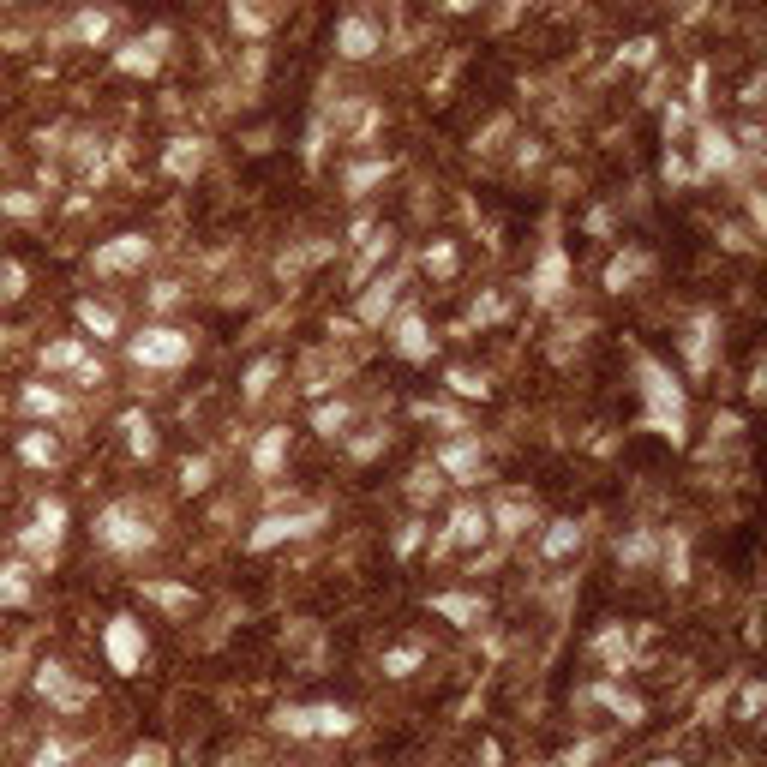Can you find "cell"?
Instances as JSON below:
<instances>
[{
    "instance_id": "2",
    "label": "cell",
    "mask_w": 767,
    "mask_h": 767,
    "mask_svg": "<svg viewBox=\"0 0 767 767\" xmlns=\"http://www.w3.org/2000/svg\"><path fill=\"white\" fill-rule=\"evenodd\" d=\"M150 540H156V528L144 522V510H138L132 498H114V504L96 516V546L114 552V558H132V552H144Z\"/></svg>"
},
{
    "instance_id": "6",
    "label": "cell",
    "mask_w": 767,
    "mask_h": 767,
    "mask_svg": "<svg viewBox=\"0 0 767 767\" xmlns=\"http://www.w3.org/2000/svg\"><path fill=\"white\" fill-rule=\"evenodd\" d=\"M102 654H108V666L120 672V678H138L144 672V654H150V642H144V624L138 618H108V630H102Z\"/></svg>"
},
{
    "instance_id": "14",
    "label": "cell",
    "mask_w": 767,
    "mask_h": 767,
    "mask_svg": "<svg viewBox=\"0 0 767 767\" xmlns=\"http://www.w3.org/2000/svg\"><path fill=\"white\" fill-rule=\"evenodd\" d=\"M714 336H720V312H696L690 318V330H684V354H690V372H708V360H714Z\"/></svg>"
},
{
    "instance_id": "49",
    "label": "cell",
    "mask_w": 767,
    "mask_h": 767,
    "mask_svg": "<svg viewBox=\"0 0 767 767\" xmlns=\"http://www.w3.org/2000/svg\"><path fill=\"white\" fill-rule=\"evenodd\" d=\"M144 594H150V600H162V606H174V612H180V606H192V594H186V588H162V582H150Z\"/></svg>"
},
{
    "instance_id": "26",
    "label": "cell",
    "mask_w": 767,
    "mask_h": 767,
    "mask_svg": "<svg viewBox=\"0 0 767 767\" xmlns=\"http://www.w3.org/2000/svg\"><path fill=\"white\" fill-rule=\"evenodd\" d=\"M486 522H492L498 534H522V528L534 522V504H522V498H498V504L486 510Z\"/></svg>"
},
{
    "instance_id": "15",
    "label": "cell",
    "mask_w": 767,
    "mask_h": 767,
    "mask_svg": "<svg viewBox=\"0 0 767 767\" xmlns=\"http://www.w3.org/2000/svg\"><path fill=\"white\" fill-rule=\"evenodd\" d=\"M492 534V522H486V510L480 504H462L456 516H450V528H444V540L432 546V552H450V546H480Z\"/></svg>"
},
{
    "instance_id": "51",
    "label": "cell",
    "mask_w": 767,
    "mask_h": 767,
    "mask_svg": "<svg viewBox=\"0 0 767 767\" xmlns=\"http://www.w3.org/2000/svg\"><path fill=\"white\" fill-rule=\"evenodd\" d=\"M762 714V684H744V720H756Z\"/></svg>"
},
{
    "instance_id": "36",
    "label": "cell",
    "mask_w": 767,
    "mask_h": 767,
    "mask_svg": "<svg viewBox=\"0 0 767 767\" xmlns=\"http://www.w3.org/2000/svg\"><path fill=\"white\" fill-rule=\"evenodd\" d=\"M78 360H84V342H78V336H72V342L42 348V366H48V372H78Z\"/></svg>"
},
{
    "instance_id": "22",
    "label": "cell",
    "mask_w": 767,
    "mask_h": 767,
    "mask_svg": "<svg viewBox=\"0 0 767 767\" xmlns=\"http://www.w3.org/2000/svg\"><path fill=\"white\" fill-rule=\"evenodd\" d=\"M162 42H168V30H150V42H126V48L114 54V66H120V72H156Z\"/></svg>"
},
{
    "instance_id": "32",
    "label": "cell",
    "mask_w": 767,
    "mask_h": 767,
    "mask_svg": "<svg viewBox=\"0 0 767 767\" xmlns=\"http://www.w3.org/2000/svg\"><path fill=\"white\" fill-rule=\"evenodd\" d=\"M18 456H24L30 468H54V456H60V444H54L48 432H24V438H18Z\"/></svg>"
},
{
    "instance_id": "27",
    "label": "cell",
    "mask_w": 767,
    "mask_h": 767,
    "mask_svg": "<svg viewBox=\"0 0 767 767\" xmlns=\"http://www.w3.org/2000/svg\"><path fill=\"white\" fill-rule=\"evenodd\" d=\"M420 666H426V642H402V648H390V654H384V678H396V684H402V678H414Z\"/></svg>"
},
{
    "instance_id": "5",
    "label": "cell",
    "mask_w": 767,
    "mask_h": 767,
    "mask_svg": "<svg viewBox=\"0 0 767 767\" xmlns=\"http://www.w3.org/2000/svg\"><path fill=\"white\" fill-rule=\"evenodd\" d=\"M60 540H66V504H60V498H42L36 516H30V528L18 534V546L30 552V564L48 570V564L60 558Z\"/></svg>"
},
{
    "instance_id": "39",
    "label": "cell",
    "mask_w": 767,
    "mask_h": 767,
    "mask_svg": "<svg viewBox=\"0 0 767 767\" xmlns=\"http://www.w3.org/2000/svg\"><path fill=\"white\" fill-rule=\"evenodd\" d=\"M408 492H414V504H426V498H438L444 492V474L426 462V468H414V480H408Z\"/></svg>"
},
{
    "instance_id": "29",
    "label": "cell",
    "mask_w": 767,
    "mask_h": 767,
    "mask_svg": "<svg viewBox=\"0 0 767 767\" xmlns=\"http://www.w3.org/2000/svg\"><path fill=\"white\" fill-rule=\"evenodd\" d=\"M24 414L54 420V414H66V396H60L54 384H24Z\"/></svg>"
},
{
    "instance_id": "35",
    "label": "cell",
    "mask_w": 767,
    "mask_h": 767,
    "mask_svg": "<svg viewBox=\"0 0 767 767\" xmlns=\"http://www.w3.org/2000/svg\"><path fill=\"white\" fill-rule=\"evenodd\" d=\"M594 654L606 660V672H624V666H630V636H624V630H606V636L594 642Z\"/></svg>"
},
{
    "instance_id": "41",
    "label": "cell",
    "mask_w": 767,
    "mask_h": 767,
    "mask_svg": "<svg viewBox=\"0 0 767 767\" xmlns=\"http://www.w3.org/2000/svg\"><path fill=\"white\" fill-rule=\"evenodd\" d=\"M426 270H432V276H456V246H450V240H432V246H426Z\"/></svg>"
},
{
    "instance_id": "52",
    "label": "cell",
    "mask_w": 767,
    "mask_h": 767,
    "mask_svg": "<svg viewBox=\"0 0 767 767\" xmlns=\"http://www.w3.org/2000/svg\"><path fill=\"white\" fill-rule=\"evenodd\" d=\"M414 546H420V522H408V528L396 534V552H414Z\"/></svg>"
},
{
    "instance_id": "42",
    "label": "cell",
    "mask_w": 767,
    "mask_h": 767,
    "mask_svg": "<svg viewBox=\"0 0 767 767\" xmlns=\"http://www.w3.org/2000/svg\"><path fill=\"white\" fill-rule=\"evenodd\" d=\"M72 36H78V42H102V36H108V12H78Z\"/></svg>"
},
{
    "instance_id": "44",
    "label": "cell",
    "mask_w": 767,
    "mask_h": 767,
    "mask_svg": "<svg viewBox=\"0 0 767 767\" xmlns=\"http://www.w3.org/2000/svg\"><path fill=\"white\" fill-rule=\"evenodd\" d=\"M618 558H624V564H648V558H654V534H630V540L618 546Z\"/></svg>"
},
{
    "instance_id": "23",
    "label": "cell",
    "mask_w": 767,
    "mask_h": 767,
    "mask_svg": "<svg viewBox=\"0 0 767 767\" xmlns=\"http://www.w3.org/2000/svg\"><path fill=\"white\" fill-rule=\"evenodd\" d=\"M648 270H654V258H648V252H618V258L606 264V288H612V294H624V288H636Z\"/></svg>"
},
{
    "instance_id": "33",
    "label": "cell",
    "mask_w": 767,
    "mask_h": 767,
    "mask_svg": "<svg viewBox=\"0 0 767 767\" xmlns=\"http://www.w3.org/2000/svg\"><path fill=\"white\" fill-rule=\"evenodd\" d=\"M348 420H354V408H348V402H324V408L312 414V432H324V438H342V432H348Z\"/></svg>"
},
{
    "instance_id": "50",
    "label": "cell",
    "mask_w": 767,
    "mask_h": 767,
    "mask_svg": "<svg viewBox=\"0 0 767 767\" xmlns=\"http://www.w3.org/2000/svg\"><path fill=\"white\" fill-rule=\"evenodd\" d=\"M624 60H630V66H648V60H654V42H630Z\"/></svg>"
},
{
    "instance_id": "13",
    "label": "cell",
    "mask_w": 767,
    "mask_h": 767,
    "mask_svg": "<svg viewBox=\"0 0 767 767\" xmlns=\"http://www.w3.org/2000/svg\"><path fill=\"white\" fill-rule=\"evenodd\" d=\"M378 48H384V36H378V24H372V18L348 12V18L336 24V54H348V60H366V54H378Z\"/></svg>"
},
{
    "instance_id": "17",
    "label": "cell",
    "mask_w": 767,
    "mask_h": 767,
    "mask_svg": "<svg viewBox=\"0 0 767 767\" xmlns=\"http://www.w3.org/2000/svg\"><path fill=\"white\" fill-rule=\"evenodd\" d=\"M426 606H432L438 618H450L456 630H474V624H486V600H480V594H432Z\"/></svg>"
},
{
    "instance_id": "24",
    "label": "cell",
    "mask_w": 767,
    "mask_h": 767,
    "mask_svg": "<svg viewBox=\"0 0 767 767\" xmlns=\"http://www.w3.org/2000/svg\"><path fill=\"white\" fill-rule=\"evenodd\" d=\"M162 168H168L174 180H192V174L204 168V144H198V138H174L168 156H162Z\"/></svg>"
},
{
    "instance_id": "21",
    "label": "cell",
    "mask_w": 767,
    "mask_h": 767,
    "mask_svg": "<svg viewBox=\"0 0 767 767\" xmlns=\"http://www.w3.org/2000/svg\"><path fill=\"white\" fill-rule=\"evenodd\" d=\"M30 594H36V570L24 558L0 564V606H30Z\"/></svg>"
},
{
    "instance_id": "45",
    "label": "cell",
    "mask_w": 767,
    "mask_h": 767,
    "mask_svg": "<svg viewBox=\"0 0 767 767\" xmlns=\"http://www.w3.org/2000/svg\"><path fill=\"white\" fill-rule=\"evenodd\" d=\"M120 767H168V744H138Z\"/></svg>"
},
{
    "instance_id": "55",
    "label": "cell",
    "mask_w": 767,
    "mask_h": 767,
    "mask_svg": "<svg viewBox=\"0 0 767 767\" xmlns=\"http://www.w3.org/2000/svg\"><path fill=\"white\" fill-rule=\"evenodd\" d=\"M510 6H528V0H510Z\"/></svg>"
},
{
    "instance_id": "11",
    "label": "cell",
    "mask_w": 767,
    "mask_h": 767,
    "mask_svg": "<svg viewBox=\"0 0 767 767\" xmlns=\"http://www.w3.org/2000/svg\"><path fill=\"white\" fill-rule=\"evenodd\" d=\"M738 162V144H732V132L726 126H714V120H702V132H696V180H708V174H726Z\"/></svg>"
},
{
    "instance_id": "16",
    "label": "cell",
    "mask_w": 767,
    "mask_h": 767,
    "mask_svg": "<svg viewBox=\"0 0 767 767\" xmlns=\"http://www.w3.org/2000/svg\"><path fill=\"white\" fill-rule=\"evenodd\" d=\"M396 354H402V360H414V366H426V360H432V336H426V318H420L414 306L396 318Z\"/></svg>"
},
{
    "instance_id": "10",
    "label": "cell",
    "mask_w": 767,
    "mask_h": 767,
    "mask_svg": "<svg viewBox=\"0 0 767 767\" xmlns=\"http://www.w3.org/2000/svg\"><path fill=\"white\" fill-rule=\"evenodd\" d=\"M144 258H150V240H144V234H114L108 246L90 252V270H96V276H126V270H138Z\"/></svg>"
},
{
    "instance_id": "4",
    "label": "cell",
    "mask_w": 767,
    "mask_h": 767,
    "mask_svg": "<svg viewBox=\"0 0 767 767\" xmlns=\"http://www.w3.org/2000/svg\"><path fill=\"white\" fill-rule=\"evenodd\" d=\"M270 726L288 732V738H348L360 726V714L342 708V702H312V708H276Z\"/></svg>"
},
{
    "instance_id": "54",
    "label": "cell",
    "mask_w": 767,
    "mask_h": 767,
    "mask_svg": "<svg viewBox=\"0 0 767 767\" xmlns=\"http://www.w3.org/2000/svg\"><path fill=\"white\" fill-rule=\"evenodd\" d=\"M648 767H684V762H672V756H666V762H648Z\"/></svg>"
},
{
    "instance_id": "48",
    "label": "cell",
    "mask_w": 767,
    "mask_h": 767,
    "mask_svg": "<svg viewBox=\"0 0 767 767\" xmlns=\"http://www.w3.org/2000/svg\"><path fill=\"white\" fill-rule=\"evenodd\" d=\"M72 762V744H60V738H54V744H42V750H36V762L30 767H66Z\"/></svg>"
},
{
    "instance_id": "30",
    "label": "cell",
    "mask_w": 767,
    "mask_h": 767,
    "mask_svg": "<svg viewBox=\"0 0 767 767\" xmlns=\"http://www.w3.org/2000/svg\"><path fill=\"white\" fill-rule=\"evenodd\" d=\"M384 174H390V156H372V162H354V168L342 174V186H348V192L360 198V192H366V186H378Z\"/></svg>"
},
{
    "instance_id": "34",
    "label": "cell",
    "mask_w": 767,
    "mask_h": 767,
    "mask_svg": "<svg viewBox=\"0 0 767 767\" xmlns=\"http://www.w3.org/2000/svg\"><path fill=\"white\" fill-rule=\"evenodd\" d=\"M576 546H582V528H576V522H552V534L540 540V552H546V558H570Z\"/></svg>"
},
{
    "instance_id": "25",
    "label": "cell",
    "mask_w": 767,
    "mask_h": 767,
    "mask_svg": "<svg viewBox=\"0 0 767 767\" xmlns=\"http://www.w3.org/2000/svg\"><path fill=\"white\" fill-rule=\"evenodd\" d=\"M120 432H126V450H132V456H144V462L156 456V426H150V414L126 408V414H120Z\"/></svg>"
},
{
    "instance_id": "8",
    "label": "cell",
    "mask_w": 767,
    "mask_h": 767,
    "mask_svg": "<svg viewBox=\"0 0 767 767\" xmlns=\"http://www.w3.org/2000/svg\"><path fill=\"white\" fill-rule=\"evenodd\" d=\"M564 288H570V258H564L558 240H546V252H540V264L528 276V294H534V306H558Z\"/></svg>"
},
{
    "instance_id": "1",
    "label": "cell",
    "mask_w": 767,
    "mask_h": 767,
    "mask_svg": "<svg viewBox=\"0 0 767 767\" xmlns=\"http://www.w3.org/2000/svg\"><path fill=\"white\" fill-rule=\"evenodd\" d=\"M636 384H642L648 432H654V438H666V444H684L690 402H684V384L672 378V366H666V360H654V354H636Z\"/></svg>"
},
{
    "instance_id": "9",
    "label": "cell",
    "mask_w": 767,
    "mask_h": 767,
    "mask_svg": "<svg viewBox=\"0 0 767 767\" xmlns=\"http://www.w3.org/2000/svg\"><path fill=\"white\" fill-rule=\"evenodd\" d=\"M30 684H36V696H42L48 708H60V714H78V708L90 702V684H78V678L60 666V660H48V666H42Z\"/></svg>"
},
{
    "instance_id": "43",
    "label": "cell",
    "mask_w": 767,
    "mask_h": 767,
    "mask_svg": "<svg viewBox=\"0 0 767 767\" xmlns=\"http://www.w3.org/2000/svg\"><path fill=\"white\" fill-rule=\"evenodd\" d=\"M414 414H420V420H438V426H450V432H468V420H462L456 408H444V402H420Z\"/></svg>"
},
{
    "instance_id": "18",
    "label": "cell",
    "mask_w": 767,
    "mask_h": 767,
    "mask_svg": "<svg viewBox=\"0 0 767 767\" xmlns=\"http://www.w3.org/2000/svg\"><path fill=\"white\" fill-rule=\"evenodd\" d=\"M588 702L612 708L624 726H642V720H648V702H642V696H630V690H624V684H612V678H606V684H594V690H588Z\"/></svg>"
},
{
    "instance_id": "31",
    "label": "cell",
    "mask_w": 767,
    "mask_h": 767,
    "mask_svg": "<svg viewBox=\"0 0 767 767\" xmlns=\"http://www.w3.org/2000/svg\"><path fill=\"white\" fill-rule=\"evenodd\" d=\"M270 384H276V360H252L246 378H240V396H246V402H264Z\"/></svg>"
},
{
    "instance_id": "20",
    "label": "cell",
    "mask_w": 767,
    "mask_h": 767,
    "mask_svg": "<svg viewBox=\"0 0 767 767\" xmlns=\"http://www.w3.org/2000/svg\"><path fill=\"white\" fill-rule=\"evenodd\" d=\"M282 456H288V426H270V432L258 438V450H252V474H258V480H276V474H282Z\"/></svg>"
},
{
    "instance_id": "47",
    "label": "cell",
    "mask_w": 767,
    "mask_h": 767,
    "mask_svg": "<svg viewBox=\"0 0 767 767\" xmlns=\"http://www.w3.org/2000/svg\"><path fill=\"white\" fill-rule=\"evenodd\" d=\"M18 294H24V264L6 258V264H0V300H18Z\"/></svg>"
},
{
    "instance_id": "46",
    "label": "cell",
    "mask_w": 767,
    "mask_h": 767,
    "mask_svg": "<svg viewBox=\"0 0 767 767\" xmlns=\"http://www.w3.org/2000/svg\"><path fill=\"white\" fill-rule=\"evenodd\" d=\"M0 210H6V216H36L42 198H30V192H0Z\"/></svg>"
},
{
    "instance_id": "40",
    "label": "cell",
    "mask_w": 767,
    "mask_h": 767,
    "mask_svg": "<svg viewBox=\"0 0 767 767\" xmlns=\"http://www.w3.org/2000/svg\"><path fill=\"white\" fill-rule=\"evenodd\" d=\"M390 252H396V234H390V228H384V234H378V240H372V246H366V258H360V264H354V282H366V270H372V264H378V258H390Z\"/></svg>"
},
{
    "instance_id": "7",
    "label": "cell",
    "mask_w": 767,
    "mask_h": 767,
    "mask_svg": "<svg viewBox=\"0 0 767 767\" xmlns=\"http://www.w3.org/2000/svg\"><path fill=\"white\" fill-rule=\"evenodd\" d=\"M318 528H324V510H270V516L246 534V552H270V546L306 540V534H318Z\"/></svg>"
},
{
    "instance_id": "3",
    "label": "cell",
    "mask_w": 767,
    "mask_h": 767,
    "mask_svg": "<svg viewBox=\"0 0 767 767\" xmlns=\"http://www.w3.org/2000/svg\"><path fill=\"white\" fill-rule=\"evenodd\" d=\"M126 354H132V366H144V372H180V366L192 360V336L174 330V324H144V330L126 342Z\"/></svg>"
},
{
    "instance_id": "37",
    "label": "cell",
    "mask_w": 767,
    "mask_h": 767,
    "mask_svg": "<svg viewBox=\"0 0 767 767\" xmlns=\"http://www.w3.org/2000/svg\"><path fill=\"white\" fill-rule=\"evenodd\" d=\"M450 390H456L462 402H486V396H492V384H486V378H474V372H462V366L450 372Z\"/></svg>"
},
{
    "instance_id": "28",
    "label": "cell",
    "mask_w": 767,
    "mask_h": 767,
    "mask_svg": "<svg viewBox=\"0 0 767 767\" xmlns=\"http://www.w3.org/2000/svg\"><path fill=\"white\" fill-rule=\"evenodd\" d=\"M78 324H84V336H96V342L120 336V318H114L108 306H96V300H78Z\"/></svg>"
},
{
    "instance_id": "53",
    "label": "cell",
    "mask_w": 767,
    "mask_h": 767,
    "mask_svg": "<svg viewBox=\"0 0 767 767\" xmlns=\"http://www.w3.org/2000/svg\"><path fill=\"white\" fill-rule=\"evenodd\" d=\"M480 0H444V12H474Z\"/></svg>"
},
{
    "instance_id": "38",
    "label": "cell",
    "mask_w": 767,
    "mask_h": 767,
    "mask_svg": "<svg viewBox=\"0 0 767 767\" xmlns=\"http://www.w3.org/2000/svg\"><path fill=\"white\" fill-rule=\"evenodd\" d=\"M210 486V456H186L180 462V492H204Z\"/></svg>"
},
{
    "instance_id": "12",
    "label": "cell",
    "mask_w": 767,
    "mask_h": 767,
    "mask_svg": "<svg viewBox=\"0 0 767 767\" xmlns=\"http://www.w3.org/2000/svg\"><path fill=\"white\" fill-rule=\"evenodd\" d=\"M432 468H438V474H450L456 486H468V480H480L486 456H480V444H474V438H456V444H444V450L432 456Z\"/></svg>"
},
{
    "instance_id": "19",
    "label": "cell",
    "mask_w": 767,
    "mask_h": 767,
    "mask_svg": "<svg viewBox=\"0 0 767 767\" xmlns=\"http://www.w3.org/2000/svg\"><path fill=\"white\" fill-rule=\"evenodd\" d=\"M396 282H402L396 270H390L384 282H366V294H360V306H354V318H360V324H384V312L396 306Z\"/></svg>"
}]
</instances>
